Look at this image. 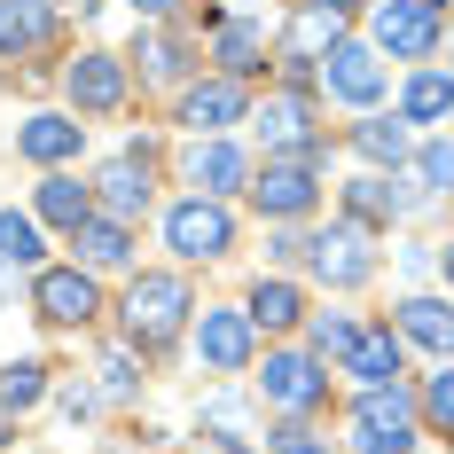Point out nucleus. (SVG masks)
Instances as JSON below:
<instances>
[{"mask_svg": "<svg viewBox=\"0 0 454 454\" xmlns=\"http://www.w3.org/2000/svg\"><path fill=\"white\" fill-rule=\"evenodd\" d=\"M415 423H423V408H415L400 384H384V392H361L345 447L353 454H415Z\"/></svg>", "mask_w": 454, "mask_h": 454, "instance_id": "1", "label": "nucleus"}, {"mask_svg": "<svg viewBox=\"0 0 454 454\" xmlns=\"http://www.w3.org/2000/svg\"><path fill=\"white\" fill-rule=\"evenodd\" d=\"M188 314H196V298H188L181 274H141L134 290H126V337L134 345H165Z\"/></svg>", "mask_w": 454, "mask_h": 454, "instance_id": "2", "label": "nucleus"}, {"mask_svg": "<svg viewBox=\"0 0 454 454\" xmlns=\"http://www.w3.org/2000/svg\"><path fill=\"white\" fill-rule=\"evenodd\" d=\"M439 40H447L439 0H376V55H392V63H423Z\"/></svg>", "mask_w": 454, "mask_h": 454, "instance_id": "3", "label": "nucleus"}, {"mask_svg": "<svg viewBox=\"0 0 454 454\" xmlns=\"http://www.w3.org/2000/svg\"><path fill=\"white\" fill-rule=\"evenodd\" d=\"M165 243L181 251L188 267H196V259H227V251H235V212H227L220 196H188V204L165 212Z\"/></svg>", "mask_w": 454, "mask_h": 454, "instance_id": "4", "label": "nucleus"}, {"mask_svg": "<svg viewBox=\"0 0 454 454\" xmlns=\"http://www.w3.org/2000/svg\"><path fill=\"white\" fill-rule=\"evenodd\" d=\"M321 87L345 110H376L384 102V55H376V40H337L321 55Z\"/></svg>", "mask_w": 454, "mask_h": 454, "instance_id": "5", "label": "nucleus"}, {"mask_svg": "<svg viewBox=\"0 0 454 454\" xmlns=\"http://www.w3.org/2000/svg\"><path fill=\"white\" fill-rule=\"evenodd\" d=\"M314 157H267V173H251V204L267 212V220H306L314 212Z\"/></svg>", "mask_w": 454, "mask_h": 454, "instance_id": "6", "label": "nucleus"}, {"mask_svg": "<svg viewBox=\"0 0 454 454\" xmlns=\"http://www.w3.org/2000/svg\"><path fill=\"white\" fill-rule=\"evenodd\" d=\"M306 259H314V274L329 282V290H361L368 274H376V259H368V227H361V220L321 227L314 243H306Z\"/></svg>", "mask_w": 454, "mask_h": 454, "instance_id": "7", "label": "nucleus"}, {"mask_svg": "<svg viewBox=\"0 0 454 454\" xmlns=\"http://www.w3.org/2000/svg\"><path fill=\"white\" fill-rule=\"evenodd\" d=\"M321 392H329V376H321L314 353H267V376H259V400L282 415H314Z\"/></svg>", "mask_w": 454, "mask_h": 454, "instance_id": "8", "label": "nucleus"}, {"mask_svg": "<svg viewBox=\"0 0 454 454\" xmlns=\"http://www.w3.org/2000/svg\"><path fill=\"white\" fill-rule=\"evenodd\" d=\"M32 306H40V321H55V329H79V321L102 314V290H94L87 267H40Z\"/></svg>", "mask_w": 454, "mask_h": 454, "instance_id": "9", "label": "nucleus"}, {"mask_svg": "<svg viewBox=\"0 0 454 454\" xmlns=\"http://www.w3.org/2000/svg\"><path fill=\"white\" fill-rule=\"evenodd\" d=\"M337 40H345V8H337V0H306V8L290 16L282 71H290V79H314V55H329Z\"/></svg>", "mask_w": 454, "mask_h": 454, "instance_id": "10", "label": "nucleus"}, {"mask_svg": "<svg viewBox=\"0 0 454 454\" xmlns=\"http://www.w3.org/2000/svg\"><path fill=\"white\" fill-rule=\"evenodd\" d=\"M251 126H259V141H267V157H314V165H321L314 102H306V94H267V110H259Z\"/></svg>", "mask_w": 454, "mask_h": 454, "instance_id": "11", "label": "nucleus"}, {"mask_svg": "<svg viewBox=\"0 0 454 454\" xmlns=\"http://www.w3.org/2000/svg\"><path fill=\"white\" fill-rule=\"evenodd\" d=\"M196 353H204L212 368H227V376L251 368V353H259V321L235 314V306H204V314H196Z\"/></svg>", "mask_w": 454, "mask_h": 454, "instance_id": "12", "label": "nucleus"}, {"mask_svg": "<svg viewBox=\"0 0 454 454\" xmlns=\"http://www.w3.org/2000/svg\"><path fill=\"white\" fill-rule=\"evenodd\" d=\"M235 118H251V94H243V79H227V71L181 94V126H196V134H227Z\"/></svg>", "mask_w": 454, "mask_h": 454, "instance_id": "13", "label": "nucleus"}, {"mask_svg": "<svg viewBox=\"0 0 454 454\" xmlns=\"http://www.w3.org/2000/svg\"><path fill=\"white\" fill-rule=\"evenodd\" d=\"M400 345H408V337H400L392 321L361 329V337H353V353H345V376H353L361 392H384V384H400Z\"/></svg>", "mask_w": 454, "mask_h": 454, "instance_id": "14", "label": "nucleus"}, {"mask_svg": "<svg viewBox=\"0 0 454 454\" xmlns=\"http://www.w3.org/2000/svg\"><path fill=\"white\" fill-rule=\"evenodd\" d=\"M94 204H102L110 220H134L141 204H149V157H141V149L110 157V165L94 173Z\"/></svg>", "mask_w": 454, "mask_h": 454, "instance_id": "15", "label": "nucleus"}, {"mask_svg": "<svg viewBox=\"0 0 454 454\" xmlns=\"http://www.w3.org/2000/svg\"><path fill=\"white\" fill-rule=\"evenodd\" d=\"M79 141H87V126H79V118H63V110H40V118H24L16 149H24L32 165H47V173H55V165H71V157H79Z\"/></svg>", "mask_w": 454, "mask_h": 454, "instance_id": "16", "label": "nucleus"}, {"mask_svg": "<svg viewBox=\"0 0 454 454\" xmlns=\"http://www.w3.org/2000/svg\"><path fill=\"white\" fill-rule=\"evenodd\" d=\"M63 87H71L79 110H118V102H126V63H118V55H79V63L63 71Z\"/></svg>", "mask_w": 454, "mask_h": 454, "instance_id": "17", "label": "nucleus"}, {"mask_svg": "<svg viewBox=\"0 0 454 454\" xmlns=\"http://www.w3.org/2000/svg\"><path fill=\"white\" fill-rule=\"evenodd\" d=\"M188 181H196V196H227V188H243L251 181V157H243V149H235V141H196V149H188Z\"/></svg>", "mask_w": 454, "mask_h": 454, "instance_id": "18", "label": "nucleus"}, {"mask_svg": "<svg viewBox=\"0 0 454 454\" xmlns=\"http://www.w3.org/2000/svg\"><path fill=\"white\" fill-rule=\"evenodd\" d=\"M32 212H40L47 227H63V235H79V227L94 220V188H79L71 173H47V181L32 188Z\"/></svg>", "mask_w": 454, "mask_h": 454, "instance_id": "19", "label": "nucleus"}, {"mask_svg": "<svg viewBox=\"0 0 454 454\" xmlns=\"http://www.w3.org/2000/svg\"><path fill=\"white\" fill-rule=\"evenodd\" d=\"M400 337L423 345V353H439V361H454V306L447 298H408L400 306Z\"/></svg>", "mask_w": 454, "mask_h": 454, "instance_id": "20", "label": "nucleus"}, {"mask_svg": "<svg viewBox=\"0 0 454 454\" xmlns=\"http://www.w3.org/2000/svg\"><path fill=\"white\" fill-rule=\"evenodd\" d=\"M71 251H79V267H126V259H134V227L126 220H110V212H94L87 227H79V235H71Z\"/></svg>", "mask_w": 454, "mask_h": 454, "instance_id": "21", "label": "nucleus"}, {"mask_svg": "<svg viewBox=\"0 0 454 454\" xmlns=\"http://www.w3.org/2000/svg\"><path fill=\"white\" fill-rule=\"evenodd\" d=\"M400 118L408 126H439V118H454V71H415L408 79V94H400Z\"/></svg>", "mask_w": 454, "mask_h": 454, "instance_id": "22", "label": "nucleus"}, {"mask_svg": "<svg viewBox=\"0 0 454 454\" xmlns=\"http://www.w3.org/2000/svg\"><path fill=\"white\" fill-rule=\"evenodd\" d=\"M353 149H361L368 165L400 173V165L415 157V141H408V118H361V126H353Z\"/></svg>", "mask_w": 454, "mask_h": 454, "instance_id": "23", "label": "nucleus"}, {"mask_svg": "<svg viewBox=\"0 0 454 454\" xmlns=\"http://www.w3.org/2000/svg\"><path fill=\"white\" fill-rule=\"evenodd\" d=\"M212 55H220L227 79H259V71H267V32H259V24H220Z\"/></svg>", "mask_w": 454, "mask_h": 454, "instance_id": "24", "label": "nucleus"}, {"mask_svg": "<svg viewBox=\"0 0 454 454\" xmlns=\"http://www.w3.org/2000/svg\"><path fill=\"white\" fill-rule=\"evenodd\" d=\"M243 314L259 321V329H298L306 298H298V282H282V274H274V282H259V290H251V306H243Z\"/></svg>", "mask_w": 454, "mask_h": 454, "instance_id": "25", "label": "nucleus"}, {"mask_svg": "<svg viewBox=\"0 0 454 454\" xmlns=\"http://www.w3.org/2000/svg\"><path fill=\"white\" fill-rule=\"evenodd\" d=\"M400 212V196H392V173H368V181H353L345 188V220H392Z\"/></svg>", "mask_w": 454, "mask_h": 454, "instance_id": "26", "label": "nucleus"}, {"mask_svg": "<svg viewBox=\"0 0 454 454\" xmlns=\"http://www.w3.org/2000/svg\"><path fill=\"white\" fill-rule=\"evenodd\" d=\"M0 267H40V220L0 212Z\"/></svg>", "mask_w": 454, "mask_h": 454, "instance_id": "27", "label": "nucleus"}, {"mask_svg": "<svg viewBox=\"0 0 454 454\" xmlns=\"http://www.w3.org/2000/svg\"><path fill=\"white\" fill-rule=\"evenodd\" d=\"M0 400H8L16 415H24V408H40V400H47V368H40V361H16V368H0Z\"/></svg>", "mask_w": 454, "mask_h": 454, "instance_id": "28", "label": "nucleus"}, {"mask_svg": "<svg viewBox=\"0 0 454 454\" xmlns=\"http://www.w3.org/2000/svg\"><path fill=\"white\" fill-rule=\"evenodd\" d=\"M408 173L431 188V196H447V188H454V141H423V149L408 157Z\"/></svg>", "mask_w": 454, "mask_h": 454, "instance_id": "29", "label": "nucleus"}, {"mask_svg": "<svg viewBox=\"0 0 454 454\" xmlns=\"http://www.w3.org/2000/svg\"><path fill=\"white\" fill-rule=\"evenodd\" d=\"M47 32L40 8H24V0H0V55H16V47H32Z\"/></svg>", "mask_w": 454, "mask_h": 454, "instance_id": "30", "label": "nucleus"}, {"mask_svg": "<svg viewBox=\"0 0 454 454\" xmlns=\"http://www.w3.org/2000/svg\"><path fill=\"white\" fill-rule=\"evenodd\" d=\"M415 408H423V423H431V431H447V439H454V361L423 384V400H415Z\"/></svg>", "mask_w": 454, "mask_h": 454, "instance_id": "31", "label": "nucleus"}, {"mask_svg": "<svg viewBox=\"0 0 454 454\" xmlns=\"http://www.w3.org/2000/svg\"><path fill=\"white\" fill-rule=\"evenodd\" d=\"M353 337H361V321H353V314H321L314 321V361H345Z\"/></svg>", "mask_w": 454, "mask_h": 454, "instance_id": "32", "label": "nucleus"}, {"mask_svg": "<svg viewBox=\"0 0 454 454\" xmlns=\"http://www.w3.org/2000/svg\"><path fill=\"white\" fill-rule=\"evenodd\" d=\"M141 71H149V79H181V47L165 40V32H149V40H141Z\"/></svg>", "mask_w": 454, "mask_h": 454, "instance_id": "33", "label": "nucleus"}, {"mask_svg": "<svg viewBox=\"0 0 454 454\" xmlns=\"http://www.w3.org/2000/svg\"><path fill=\"white\" fill-rule=\"evenodd\" d=\"M267 454H329V447H321V439L306 431V423H282V431L267 439Z\"/></svg>", "mask_w": 454, "mask_h": 454, "instance_id": "34", "label": "nucleus"}, {"mask_svg": "<svg viewBox=\"0 0 454 454\" xmlns=\"http://www.w3.org/2000/svg\"><path fill=\"white\" fill-rule=\"evenodd\" d=\"M141 16H173V8H181V0H134Z\"/></svg>", "mask_w": 454, "mask_h": 454, "instance_id": "35", "label": "nucleus"}, {"mask_svg": "<svg viewBox=\"0 0 454 454\" xmlns=\"http://www.w3.org/2000/svg\"><path fill=\"white\" fill-rule=\"evenodd\" d=\"M8 439H16V408L0 400V447H8Z\"/></svg>", "mask_w": 454, "mask_h": 454, "instance_id": "36", "label": "nucleus"}, {"mask_svg": "<svg viewBox=\"0 0 454 454\" xmlns=\"http://www.w3.org/2000/svg\"><path fill=\"white\" fill-rule=\"evenodd\" d=\"M439 274H447V290H454V243H447V251H439Z\"/></svg>", "mask_w": 454, "mask_h": 454, "instance_id": "37", "label": "nucleus"}, {"mask_svg": "<svg viewBox=\"0 0 454 454\" xmlns=\"http://www.w3.org/2000/svg\"><path fill=\"white\" fill-rule=\"evenodd\" d=\"M337 8H353V0H337Z\"/></svg>", "mask_w": 454, "mask_h": 454, "instance_id": "38", "label": "nucleus"}]
</instances>
